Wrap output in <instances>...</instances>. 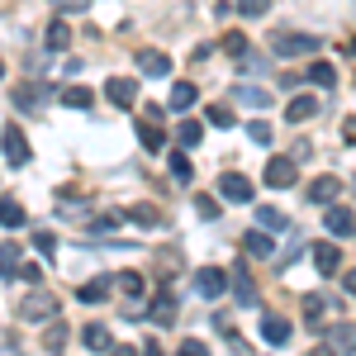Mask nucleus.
Wrapping results in <instances>:
<instances>
[{"label":"nucleus","instance_id":"obj_1","mask_svg":"<svg viewBox=\"0 0 356 356\" xmlns=\"http://www.w3.org/2000/svg\"><path fill=\"white\" fill-rule=\"evenodd\" d=\"M318 48V38L314 33H295V29H280L271 33V57H304Z\"/></svg>","mask_w":356,"mask_h":356},{"label":"nucleus","instance_id":"obj_2","mask_svg":"<svg viewBox=\"0 0 356 356\" xmlns=\"http://www.w3.org/2000/svg\"><path fill=\"white\" fill-rule=\"evenodd\" d=\"M15 314H19L24 323H48V318H57V300L48 295V290H29Z\"/></svg>","mask_w":356,"mask_h":356},{"label":"nucleus","instance_id":"obj_3","mask_svg":"<svg viewBox=\"0 0 356 356\" xmlns=\"http://www.w3.org/2000/svg\"><path fill=\"white\" fill-rule=\"evenodd\" d=\"M0 152L10 157V166H29V138H24V129L19 124H5V134H0Z\"/></svg>","mask_w":356,"mask_h":356},{"label":"nucleus","instance_id":"obj_4","mask_svg":"<svg viewBox=\"0 0 356 356\" xmlns=\"http://www.w3.org/2000/svg\"><path fill=\"white\" fill-rule=\"evenodd\" d=\"M219 195H223V200H233V204H252V195H257V191H252V181H247L243 171H223V176H219Z\"/></svg>","mask_w":356,"mask_h":356},{"label":"nucleus","instance_id":"obj_5","mask_svg":"<svg viewBox=\"0 0 356 356\" xmlns=\"http://www.w3.org/2000/svg\"><path fill=\"white\" fill-rule=\"evenodd\" d=\"M295 181H300V171H295L290 157H271V162H266V186H271V191H290Z\"/></svg>","mask_w":356,"mask_h":356},{"label":"nucleus","instance_id":"obj_6","mask_svg":"<svg viewBox=\"0 0 356 356\" xmlns=\"http://www.w3.org/2000/svg\"><path fill=\"white\" fill-rule=\"evenodd\" d=\"M323 347H328V356L356 352V323H332V328L323 332Z\"/></svg>","mask_w":356,"mask_h":356},{"label":"nucleus","instance_id":"obj_7","mask_svg":"<svg viewBox=\"0 0 356 356\" xmlns=\"http://www.w3.org/2000/svg\"><path fill=\"white\" fill-rule=\"evenodd\" d=\"M195 290H200L204 300H219L223 290H228V271H219V266H200V275H195Z\"/></svg>","mask_w":356,"mask_h":356},{"label":"nucleus","instance_id":"obj_8","mask_svg":"<svg viewBox=\"0 0 356 356\" xmlns=\"http://www.w3.org/2000/svg\"><path fill=\"white\" fill-rule=\"evenodd\" d=\"M105 95H110L119 110H129V105L138 100V81L134 76H110V81H105Z\"/></svg>","mask_w":356,"mask_h":356},{"label":"nucleus","instance_id":"obj_9","mask_svg":"<svg viewBox=\"0 0 356 356\" xmlns=\"http://www.w3.org/2000/svg\"><path fill=\"white\" fill-rule=\"evenodd\" d=\"M138 72L143 76H171V57L157 48H138Z\"/></svg>","mask_w":356,"mask_h":356},{"label":"nucleus","instance_id":"obj_10","mask_svg":"<svg viewBox=\"0 0 356 356\" xmlns=\"http://www.w3.org/2000/svg\"><path fill=\"white\" fill-rule=\"evenodd\" d=\"M290 318H280V314H266V318H261V337H266V342H271V347H285V342H290Z\"/></svg>","mask_w":356,"mask_h":356},{"label":"nucleus","instance_id":"obj_11","mask_svg":"<svg viewBox=\"0 0 356 356\" xmlns=\"http://www.w3.org/2000/svg\"><path fill=\"white\" fill-rule=\"evenodd\" d=\"M337 195H342V181H337V176H318V181H309V200H314V204H332Z\"/></svg>","mask_w":356,"mask_h":356},{"label":"nucleus","instance_id":"obj_12","mask_svg":"<svg viewBox=\"0 0 356 356\" xmlns=\"http://www.w3.org/2000/svg\"><path fill=\"white\" fill-rule=\"evenodd\" d=\"M243 247H247V257H275V238H266V228H252V233H243Z\"/></svg>","mask_w":356,"mask_h":356},{"label":"nucleus","instance_id":"obj_13","mask_svg":"<svg viewBox=\"0 0 356 356\" xmlns=\"http://www.w3.org/2000/svg\"><path fill=\"white\" fill-rule=\"evenodd\" d=\"M314 266H318V275H337L342 271V252L332 243H318L314 247Z\"/></svg>","mask_w":356,"mask_h":356},{"label":"nucleus","instance_id":"obj_14","mask_svg":"<svg viewBox=\"0 0 356 356\" xmlns=\"http://www.w3.org/2000/svg\"><path fill=\"white\" fill-rule=\"evenodd\" d=\"M233 290H238V304H243V309H257V304H261V295H257V285H252L247 266H238V271H233Z\"/></svg>","mask_w":356,"mask_h":356},{"label":"nucleus","instance_id":"obj_15","mask_svg":"<svg viewBox=\"0 0 356 356\" xmlns=\"http://www.w3.org/2000/svg\"><path fill=\"white\" fill-rule=\"evenodd\" d=\"M314 114H318V100H314V95H295V100L285 105V119H290V124H309Z\"/></svg>","mask_w":356,"mask_h":356},{"label":"nucleus","instance_id":"obj_16","mask_svg":"<svg viewBox=\"0 0 356 356\" xmlns=\"http://www.w3.org/2000/svg\"><path fill=\"white\" fill-rule=\"evenodd\" d=\"M323 223H328L332 238H352V233H356V214H352V209H328V219H323Z\"/></svg>","mask_w":356,"mask_h":356},{"label":"nucleus","instance_id":"obj_17","mask_svg":"<svg viewBox=\"0 0 356 356\" xmlns=\"http://www.w3.org/2000/svg\"><path fill=\"white\" fill-rule=\"evenodd\" d=\"M81 342L90 347V352H114V332L105 328V323H90V328L81 332Z\"/></svg>","mask_w":356,"mask_h":356},{"label":"nucleus","instance_id":"obj_18","mask_svg":"<svg viewBox=\"0 0 356 356\" xmlns=\"http://www.w3.org/2000/svg\"><path fill=\"white\" fill-rule=\"evenodd\" d=\"M138 143H143L147 152H162V147H166V134L152 124V119H143V124H138Z\"/></svg>","mask_w":356,"mask_h":356},{"label":"nucleus","instance_id":"obj_19","mask_svg":"<svg viewBox=\"0 0 356 356\" xmlns=\"http://www.w3.org/2000/svg\"><path fill=\"white\" fill-rule=\"evenodd\" d=\"M257 228H266V233H285L290 223H285V214H280V209L261 204V209H257Z\"/></svg>","mask_w":356,"mask_h":356},{"label":"nucleus","instance_id":"obj_20","mask_svg":"<svg viewBox=\"0 0 356 356\" xmlns=\"http://www.w3.org/2000/svg\"><path fill=\"white\" fill-rule=\"evenodd\" d=\"M147 318H152L157 328H171V323H176V300H171V295H162V300L152 304V314H147Z\"/></svg>","mask_w":356,"mask_h":356},{"label":"nucleus","instance_id":"obj_21","mask_svg":"<svg viewBox=\"0 0 356 356\" xmlns=\"http://www.w3.org/2000/svg\"><path fill=\"white\" fill-rule=\"evenodd\" d=\"M233 90H238V100L252 105V110H266L271 105V90H261V86H233Z\"/></svg>","mask_w":356,"mask_h":356},{"label":"nucleus","instance_id":"obj_22","mask_svg":"<svg viewBox=\"0 0 356 356\" xmlns=\"http://www.w3.org/2000/svg\"><path fill=\"white\" fill-rule=\"evenodd\" d=\"M62 105H67V110H90L95 95H90L86 86H67V90H62Z\"/></svg>","mask_w":356,"mask_h":356},{"label":"nucleus","instance_id":"obj_23","mask_svg":"<svg viewBox=\"0 0 356 356\" xmlns=\"http://www.w3.org/2000/svg\"><path fill=\"white\" fill-rule=\"evenodd\" d=\"M332 304L323 300V295H309L304 300V318H309V328H323V314H328Z\"/></svg>","mask_w":356,"mask_h":356},{"label":"nucleus","instance_id":"obj_24","mask_svg":"<svg viewBox=\"0 0 356 356\" xmlns=\"http://www.w3.org/2000/svg\"><path fill=\"white\" fill-rule=\"evenodd\" d=\"M0 223H5V228H19V223H29L24 204H19V200H0Z\"/></svg>","mask_w":356,"mask_h":356},{"label":"nucleus","instance_id":"obj_25","mask_svg":"<svg viewBox=\"0 0 356 356\" xmlns=\"http://www.w3.org/2000/svg\"><path fill=\"white\" fill-rule=\"evenodd\" d=\"M76 300H81V304H105V300H110V280H90V285H81Z\"/></svg>","mask_w":356,"mask_h":356},{"label":"nucleus","instance_id":"obj_26","mask_svg":"<svg viewBox=\"0 0 356 356\" xmlns=\"http://www.w3.org/2000/svg\"><path fill=\"white\" fill-rule=\"evenodd\" d=\"M62 342H67V328H62V318H48V332H43V352H62Z\"/></svg>","mask_w":356,"mask_h":356},{"label":"nucleus","instance_id":"obj_27","mask_svg":"<svg viewBox=\"0 0 356 356\" xmlns=\"http://www.w3.org/2000/svg\"><path fill=\"white\" fill-rule=\"evenodd\" d=\"M0 275H5V280H15V275H19V247H15V243L0 247Z\"/></svg>","mask_w":356,"mask_h":356},{"label":"nucleus","instance_id":"obj_28","mask_svg":"<svg viewBox=\"0 0 356 356\" xmlns=\"http://www.w3.org/2000/svg\"><path fill=\"white\" fill-rule=\"evenodd\" d=\"M166 162H171V176H176V181H191V176H195V166H191V157H186V147H176Z\"/></svg>","mask_w":356,"mask_h":356},{"label":"nucleus","instance_id":"obj_29","mask_svg":"<svg viewBox=\"0 0 356 356\" xmlns=\"http://www.w3.org/2000/svg\"><path fill=\"white\" fill-rule=\"evenodd\" d=\"M195 105V86L191 81H176L171 86V110H191Z\"/></svg>","mask_w":356,"mask_h":356},{"label":"nucleus","instance_id":"obj_30","mask_svg":"<svg viewBox=\"0 0 356 356\" xmlns=\"http://www.w3.org/2000/svg\"><path fill=\"white\" fill-rule=\"evenodd\" d=\"M337 81V67H332V62H314V67H309V86H332Z\"/></svg>","mask_w":356,"mask_h":356},{"label":"nucleus","instance_id":"obj_31","mask_svg":"<svg viewBox=\"0 0 356 356\" xmlns=\"http://www.w3.org/2000/svg\"><path fill=\"white\" fill-rule=\"evenodd\" d=\"M67 43H72V29H67V19H53V24H48V48H67Z\"/></svg>","mask_w":356,"mask_h":356},{"label":"nucleus","instance_id":"obj_32","mask_svg":"<svg viewBox=\"0 0 356 356\" xmlns=\"http://www.w3.org/2000/svg\"><path fill=\"white\" fill-rule=\"evenodd\" d=\"M204 119H209V124H214V129H233V124H238V119H233V110H228V105H209V110H204Z\"/></svg>","mask_w":356,"mask_h":356},{"label":"nucleus","instance_id":"obj_33","mask_svg":"<svg viewBox=\"0 0 356 356\" xmlns=\"http://www.w3.org/2000/svg\"><path fill=\"white\" fill-rule=\"evenodd\" d=\"M195 214H200L204 223H214V219H219V200H209V195H195Z\"/></svg>","mask_w":356,"mask_h":356},{"label":"nucleus","instance_id":"obj_34","mask_svg":"<svg viewBox=\"0 0 356 356\" xmlns=\"http://www.w3.org/2000/svg\"><path fill=\"white\" fill-rule=\"evenodd\" d=\"M233 10H243L247 19H261V15L271 10V0H233Z\"/></svg>","mask_w":356,"mask_h":356},{"label":"nucleus","instance_id":"obj_35","mask_svg":"<svg viewBox=\"0 0 356 356\" xmlns=\"http://www.w3.org/2000/svg\"><path fill=\"white\" fill-rule=\"evenodd\" d=\"M176 138H181V147H186V152H191V147H200V124H191V119H186V124H181V129H176Z\"/></svg>","mask_w":356,"mask_h":356},{"label":"nucleus","instance_id":"obj_36","mask_svg":"<svg viewBox=\"0 0 356 356\" xmlns=\"http://www.w3.org/2000/svg\"><path fill=\"white\" fill-rule=\"evenodd\" d=\"M129 219L143 223V228H157V209H152V204H134V209H129Z\"/></svg>","mask_w":356,"mask_h":356},{"label":"nucleus","instance_id":"obj_37","mask_svg":"<svg viewBox=\"0 0 356 356\" xmlns=\"http://www.w3.org/2000/svg\"><path fill=\"white\" fill-rule=\"evenodd\" d=\"M119 290H124L129 300H138V295H143V275H138V271H124V275H119Z\"/></svg>","mask_w":356,"mask_h":356},{"label":"nucleus","instance_id":"obj_38","mask_svg":"<svg viewBox=\"0 0 356 356\" xmlns=\"http://www.w3.org/2000/svg\"><path fill=\"white\" fill-rule=\"evenodd\" d=\"M15 105H19V110H38V90H29V86H15Z\"/></svg>","mask_w":356,"mask_h":356},{"label":"nucleus","instance_id":"obj_39","mask_svg":"<svg viewBox=\"0 0 356 356\" xmlns=\"http://www.w3.org/2000/svg\"><path fill=\"white\" fill-rule=\"evenodd\" d=\"M247 138H252L257 147H266V143H271V124H261V119H257V124H247Z\"/></svg>","mask_w":356,"mask_h":356},{"label":"nucleus","instance_id":"obj_40","mask_svg":"<svg viewBox=\"0 0 356 356\" xmlns=\"http://www.w3.org/2000/svg\"><path fill=\"white\" fill-rule=\"evenodd\" d=\"M33 247H38L43 257H53V252H57V238L48 233V228H38V233H33Z\"/></svg>","mask_w":356,"mask_h":356},{"label":"nucleus","instance_id":"obj_41","mask_svg":"<svg viewBox=\"0 0 356 356\" xmlns=\"http://www.w3.org/2000/svg\"><path fill=\"white\" fill-rule=\"evenodd\" d=\"M223 48H228V53H233V57H243L247 48H252V43H247L243 33H228V38H223Z\"/></svg>","mask_w":356,"mask_h":356},{"label":"nucleus","instance_id":"obj_42","mask_svg":"<svg viewBox=\"0 0 356 356\" xmlns=\"http://www.w3.org/2000/svg\"><path fill=\"white\" fill-rule=\"evenodd\" d=\"M19 280H29V285H38V280H43V266H38V261H19Z\"/></svg>","mask_w":356,"mask_h":356},{"label":"nucleus","instance_id":"obj_43","mask_svg":"<svg viewBox=\"0 0 356 356\" xmlns=\"http://www.w3.org/2000/svg\"><path fill=\"white\" fill-rule=\"evenodd\" d=\"M204 352V342H195V337H186V342H181V356H200Z\"/></svg>","mask_w":356,"mask_h":356},{"label":"nucleus","instance_id":"obj_44","mask_svg":"<svg viewBox=\"0 0 356 356\" xmlns=\"http://www.w3.org/2000/svg\"><path fill=\"white\" fill-rule=\"evenodd\" d=\"M342 138H347V147H356V119H347V124H342Z\"/></svg>","mask_w":356,"mask_h":356},{"label":"nucleus","instance_id":"obj_45","mask_svg":"<svg viewBox=\"0 0 356 356\" xmlns=\"http://www.w3.org/2000/svg\"><path fill=\"white\" fill-rule=\"evenodd\" d=\"M347 295H356V266H352V275H347Z\"/></svg>","mask_w":356,"mask_h":356},{"label":"nucleus","instance_id":"obj_46","mask_svg":"<svg viewBox=\"0 0 356 356\" xmlns=\"http://www.w3.org/2000/svg\"><path fill=\"white\" fill-rule=\"evenodd\" d=\"M347 53H352V57H356V38H352V43H347Z\"/></svg>","mask_w":356,"mask_h":356},{"label":"nucleus","instance_id":"obj_47","mask_svg":"<svg viewBox=\"0 0 356 356\" xmlns=\"http://www.w3.org/2000/svg\"><path fill=\"white\" fill-rule=\"evenodd\" d=\"M0 76H5V67H0Z\"/></svg>","mask_w":356,"mask_h":356},{"label":"nucleus","instance_id":"obj_48","mask_svg":"<svg viewBox=\"0 0 356 356\" xmlns=\"http://www.w3.org/2000/svg\"><path fill=\"white\" fill-rule=\"evenodd\" d=\"M352 186H356V181H352Z\"/></svg>","mask_w":356,"mask_h":356}]
</instances>
